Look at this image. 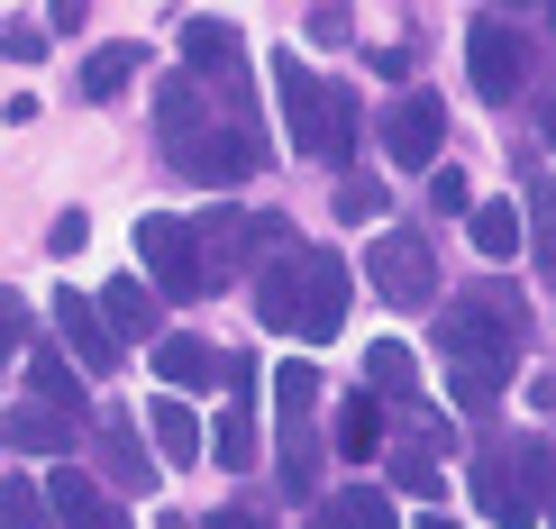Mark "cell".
Wrapping results in <instances>:
<instances>
[{
    "label": "cell",
    "instance_id": "1",
    "mask_svg": "<svg viewBox=\"0 0 556 529\" xmlns=\"http://www.w3.org/2000/svg\"><path fill=\"white\" fill-rule=\"evenodd\" d=\"M520 302H456L447 311V329H438V348H447V365H456V411H493L502 402V375H511V348H520Z\"/></svg>",
    "mask_w": 556,
    "mask_h": 529
},
{
    "label": "cell",
    "instance_id": "2",
    "mask_svg": "<svg viewBox=\"0 0 556 529\" xmlns=\"http://www.w3.org/2000/svg\"><path fill=\"white\" fill-rule=\"evenodd\" d=\"M274 91H283L292 147L311 155V165H346V147H356V101H346L338 83H319L301 55H274Z\"/></svg>",
    "mask_w": 556,
    "mask_h": 529
},
{
    "label": "cell",
    "instance_id": "3",
    "mask_svg": "<svg viewBox=\"0 0 556 529\" xmlns=\"http://www.w3.org/2000/svg\"><path fill=\"white\" fill-rule=\"evenodd\" d=\"M539 484H547V448H511L493 466H475V502L502 529H539Z\"/></svg>",
    "mask_w": 556,
    "mask_h": 529
},
{
    "label": "cell",
    "instance_id": "4",
    "mask_svg": "<svg viewBox=\"0 0 556 529\" xmlns=\"http://www.w3.org/2000/svg\"><path fill=\"white\" fill-rule=\"evenodd\" d=\"M137 256H147L155 292H174V302H192V292L211 284V265H201V238H192L174 211H147V219H137Z\"/></svg>",
    "mask_w": 556,
    "mask_h": 529
},
{
    "label": "cell",
    "instance_id": "5",
    "mask_svg": "<svg viewBox=\"0 0 556 529\" xmlns=\"http://www.w3.org/2000/svg\"><path fill=\"white\" fill-rule=\"evenodd\" d=\"M466 74L483 101H511V91L529 83V28H511V18H475L466 28Z\"/></svg>",
    "mask_w": 556,
    "mask_h": 529
},
{
    "label": "cell",
    "instance_id": "6",
    "mask_svg": "<svg viewBox=\"0 0 556 529\" xmlns=\"http://www.w3.org/2000/svg\"><path fill=\"white\" fill-rule=\"evenodd\" d=\"M375 292H383L392 311H420L429 292H438V256H429L420 228H392V238L375 247Z\"/></svg>",
    "mask_w": 556,
    "mask_h": 529
},
{
    "label": "cell",
    "instance_id": "7",
    "mask_svg": "<svg viewBox=\"0 0 556 529\" xmlns=\"http://www.w3.org/2000/svg\"><path fill=\"white\" fill-rule=\"evenodd\" d=\"M346 292H356V274L338 265V247H311V256H301V329L292 338H338V319H346Z\"/></svg>",
    "mask_w": 556,
    "mask_h": 529
},
{
    "label": "cell",
    "instance_id": "8",
    "mask_svg": "<svg viewBox=\"0 0 556 529\" xmlns=\"http://www.w3.org/2000/svg\"><path fill=\"white\" fill-rule=\"evenodd\" d=\"M383 147H392V165H402V174L438 165V147H447V110H438L429 91H402V101L383 110Z\"/></svg>",
    "mask_w": 556,
    "mask_h": 529
},
{
    "label": "cell",
    "instance_id": "9",
    "mask_svg": "<svg viewBox=\"0 0 556 529\" xmlns=\"http://www.w3.org/2000/svg\"><path fill=\"white\" fill-rule=\"evenodd\" d=\"M46 319H55L64 365H74V375H110V365H119V338L101 329V311H91L83 292H55V302H46Z\"/></svg>",
    "mask_w": 556,
    "mask_h": 529
},
{
    "label": "cell",
    "instance_id": "10",
    "mask_svg": "<svg viewBox=\"0 0 556 529\" xmlns=\"http://www.w3.org/2000/svg\"><path fill=\"white\" fill-rule=\"evenodd\" d=\"M182 74H219L228 91H247V37L228 28V18H192V28H182Z\"/></svg>",
    "mask_w": 556,
    "mask_h": 529
},
{
    "label": "cell",
    "instance_id": "11",
    "mask_svg": "<svg viewBox=\"0 0 556 529\" xmlns=\"http://www.w3.org/2000/svg\"><path fill=\"white\" fill-rule=\"evenodd\" d=\"M155 128H165V147H174V155H192L201 137H211V91H201L192 74H174L165 91H155Z\"/></svg>",
    "mask_w": 556,
    "mask_h": 529
},
{
    "label": "cell",
    "instance_id": "12",
    "mask_svg": "<svg viewBox=\"0 0 556 529\" xmlns=\"http://www.w3.org/2000/svg\"><path fill=\"white\" fill-rule=\"evenodd\" d=\"M182 165H192L201 182H247V174L265 165V137H256V128L238 119V128H219V137H201V147L182 155Z\"/></svg>",
    "mask_w": 556,
    "mask_h": 529
},
{
    "label": "cell",
    "instance_id": "13",
    "mask_svg": "<svg viewBox=\"0 0 556 529\" xmlns=\"http://www.w3.org/2000/svg\"><path fill=\"white\" fill-rule=\"evenodd\" d=\"M46 512H55V529H110L101 484H91V475H74V466H55V475H46Z\"/></svg>",
    "mask_w": 556,
    "mask_h": 529
},
{
    "label": "cell",
    "instance_id": "14",
    "mask_svg": "<svg viewBox=\"0 0 556 529\" xmlns=\"http://www.w3.org/2000/svg\"><path fill=\"white\" fill-rule=\"evenodd\" d=\"M466 238H475L483 265H511V256H520V201H475V211H466Z\"/></svg>",
    "mask_w": 556,
    "mask_h": 529
},
{
    "label": "cell",
    "instance_id": "15",
    "mask_svg": "<svg viewBox=\"0 0 556 529\" xmlns=\"http://www.w3.org/2000/svg\"><path fill=\"white\" fill-rule=\"evenodd\" d=\"M101 456H110V475H119V493H155V475H165L128 420H101Z\"/></svg>",
    "mask_w": 556,
    "mask_h": 529
},
{
    "label": "cell",
    "instance_id": "16",
    "mask_svg": "<svg viewBox=\"0 0 556 529\" xmlns=\"http://www.w3.org/2000/svg\"><path fill=\"white\" fill-rule=\"evenodd\" d=\"M28 393L55 411V420H74V411H83V375H74L55 348H28Z\"/></svg>",
    "mask_w": 556,
    "mask_h": 529
},
{
    "label": "cell",
    "instance_id": "17",
    "mask_svg": "<svg viewBox=\"0 0 556 529\" xmlns=\"http://www.w3.org/2000/svg\"><path fill=\"white\" fill-rule=\"evenodd\" d=\"M256 319H265V329H301V256H274V265H265Z\"/></svg>",
    "mask_w": 556,
    "mask_h": 529
},
{
    "label": "cell",
    "instance_id": "18",
    "mask_svg": "<svg viewBox=\"0 0 556 529\" xmlns=\"http://www.w3.org/2000/svg\"><path fill=\"white\" fill-rule=\"evenodd\" d=\"M0 439L28 448V456H64V448H74V420H55V411H10V420H0Z\"/></svg>",
    "mask_w": 556,
    "mask_h": 529
},
{
    "label": "cell",
    "instance_id": "19",
    "mask_svg": "<svg viewBox=\"0 0 556 529\" xmlns=\"http://www.w3.org/2000/svg\"><path fill=\"white\" fill-rule=\"evenodd\" d=\"M147 429H155V448H165L174 466H192V456H201V420H192V402H174V393H165V402L147 411Z\"/></svg>",
    "mask_w": 556,
    "mask_h": 529
},
{
    "label": "cell",
    "instance_id": "20",
    "mask_svg": "<svg viewBox=\"0 0 556 529\" xmlns=\"http://www.w3.org/2000/svg\"><path fill=\"white\" fill-rule=\"evenodd\" d=\"M91 311H101V329H119V338H155V302H147V284H110Z\"/></svg>",
    "mask_w": 556,
    "mask_h": 529
},
{
    "label": "cell",
    "instance_id": "21",
    "mask_svg": "<svg viewBox=\"0 0 556 529\" xmlns=\"http://www.w3.org/2000/svg\"><path fill=\"white\" fill-rule=\"evenodd\" d=\"M365 375H375V393H392V402L420 393V365H410L402 338H375V348H365Z\"/></svg>",
    "mask_w": 556,
    "mask_h": 529
},
{
    "label": "cell",
    "instance_id": "22",
    "mask_svg": "<svg viewBox=\"0 0 556 529\" xmlns=\"http://www.w3.org/2000/svg\"><path fill=\"white\" fill-rule=\"evenodd\" d=\"M201 448H211L219 466H256V420H247V402H238V411H219V420L201 429Z\"/></svg>",
    "mask_w": 556,
    "mask_h": 529
},
{
    "label": "cell",
    "instance_id": "23",
    "mask_svg": "<svg viewBox=\"0 0 556 529\" xmlns=\"http://www.w3.org/2000/svg\"><path fill=\"white\" fill-rule=\"evenodd\" d=\"M155 375H165V383H211L219 356L201 348V338H155Z\"/></svg>",
    "mask_w": 556,
    "mask_h": 529
},
{
    "label": "cell",
    "instance_id": "24",
    "mask_svg": "<svg viewBox=\"0 0 556 529\" xmlns=\"http://www.w3.org/2000/svg\"><path fill=\"white\" fill-rule=\"evenodd\" d=\"M137 64H147L137 46H101V55L83 64V101H110V91H128V83H137Z\"/></svg>",
    "mask_w": 556,
    "mask_h": 529
},
{
    "label": "cell",
    "instance_id": "25",
    "mask_svg": "<svg viewBox=\"0 0 556 529\" xmlns=\"http://www.w3.org/2000/svg\"><path fill=\"white\" fill-rule=\"evenodd\" d=\"M311 402H319V375L292 356L283 375H274V420H283V429H301V420H311Z\"/></svg>",
    "mask_w": 556,
    "mask_h": 529
},
{
    "label": "cell",
    "instance_id": "26",
    "mask_svg": "<svg viewBox=\"0 0 556 529\" xmlns=\"http://www.w3.org/2000/svg\"><path fill=\"white\" fill-rule=\"evenodd\" d=\"M375 439H383V411H375V393H356L338 411V448L346 456H375Z\"/></svg>",
    "mask_w": 556,
    "mask_h": 529
},
{
    "label": "cell",
    "instance_id": "27",
    "mask_svg": "<svg viewBox=\"0 0 556 529\" xmlns=\"http://www.w3.org/2000/svg\"><path fill=\"white\" fill-rule=\"evenodd\" d=\"M329 512H338V529H402V520H392V502H383V493H338Z\"/></svg>",
    "mask_w": 556,
    "mask_h": 529
},
{
    "label": "cell",
    "instance_id": "28",
    "mask_svg": "<svg viewBox=\"0 0 556 529\" xmlns=\"http://www.w3.org/2000/svg\"><path fill=\"white\" fill-rule=\"evenodd\" d=\"M0 529H55V512H46L37 484H10V493H0Z\"/></svg>",
    "mask_w": 556,
    "mask_h": 529
},
{
    "label": "cell",
    "instance_id": "29",
    "mask_svg": "<svg viewBox=\"0 0 556 529\" xmlns=\"http://www.w3.org/2000/svg\"><path fill=\"white\" fill-rule=\"evenodd\" d=\"M392 484H402L410 502H438V493H447V475H438L429 456H410V448H402V456H392Z\"/></svg>",
    "mask_w": 556,
    "mask_h": 529
},
{
    "label": "cell",
    "instance_id": "30",
    "mask_svg": "<svg viewBox=\"0 0 556 529\" xmlns=\"http://www.w3.org/2000/svg\"><path fill=\"white\" fill-rule=\"evenodd\" d=\"M283 484L292 493H319V448L301 439V429H283Z\"/></svg>",
    "mask_w": 556,
    "mask_h": 529
},
{
    "label": "cell",
    "instance_id": "31",
    "mask_svg": "<svg viewBox=\"0 0 556 529\" xmlns=\"http://www.w3.org/2000/svg\"><path fill=\"white\" fill-rule=\"evenodd\" d=\"M0 55H10V64H37V55H46V28H37V18H0Z\"/></svg>",
    "mask_w": 556,
    "mask_h": 529
},
{
    "label": "cell",
    "instance_id": "32",
    "mask_svg": "<svg viewBox=\"0 0 556 529\" xmlns=\"http://www.w3.org/2000/svg\"><path fill=\"white\" fill-rule=\"evenodd\" d=\"M338 219H383V182H338Z\"/></svg>",
    "mask_w": 556,
    "mask_h": 529
},
{
    "label": "cell",
    "instance_id": "33",
    "mask_svg": "<svg viewBox=\"0 0 556 529\" xmlns=\"http://www.w3.org/2000/svg\"><path fill=\"white\" fill-rule=\"evenodd\" d=\"M91 238V211H55V228H46V256H83Z\"/></svg>",
    "mask_w": 556,
    "mask_h": 529
},
{
    "label": "cell",
    "instance_id": "34",
    "mask_svg": "<svg viewBox=\"0 0 556 529\" xmlns=\"http://www.w3.org/2000/svg\"><path fill=\"white\" fill-rule=\"evenodd\" d=\"M429 201H438V211H475V192H466V174H429Z\"/></svg>",
    "mask_w": 556,
    "mask_h": 529
},
{
    "label": "cell",
    "instance_id": "35",
    "mask_svg": "<svg viewBox=\"0 0 556 529\" xmlns=\"http://www.w3.org/2000/svg\"><path fill=\"white\" fill-rule=\"evenodd\" d=\"M18 338H28V311H18V292H0V356H10Z\"/></svg>",
    "mask_w": 556,
    "mask_h": 529
},
{
    "label": "cell",
    "instance_id": "36",
    "mask_svg": "<svg viewBox=\"0 0 556 529\" xmlns=\"http://www.w3.org/2000/svg\"><path fill=\"white\" fill-rule=\"evenodd\" d=\"M301 28H311L319 46H338V37H346V10H311V18H301Z\"/></svg>",
    "mask_w": 556,
    "mask_h": 529
},
{
    "label": "cell",
    "instance_id": "37",
    "mask_svg": "<svg viewBox=\"0 0 556 529\" xmlns=\"http://www.w3.org/2000/svg\"><path fill=\"white\" fill-rule=\"evenodd\" d=\"M201 529H256V512H211Z\"/></svg>",
    "mask_w": 556,
    "mask_h": 529
},
{
    "label": "cell",
    "instance_id": "38",
    "mask_svg": "<svg viewBox=\"0 0 556 529\" xmlns=\"http://www.w3.org/2000/svg\"><path fill=\"white\" fill-rule=\"evenodd\" d=\"M311 529H338V512H329V502H319V512H311Z\"/></svg>",
    "mask_w": 556,
    "mask_h": 529
},
{
    "label": "cell",
    "instance_id": "39",
    "mask_svg": "<svg viewBox=\"0 0 556 529\" xmlns=\"http://www.w3.org/2000/svg\"><path fill=\"white\" fill-rule=\"evenodd\" d=\"M155 529H192V520H182V512H165V520H155Z\"/></svg>",
    "mask_w": 556,
    "mask_h": 529
},
{
    "label": "cell",
    "instance_id": "40",
    "mask_svg": "<svg viewBox=\"0 0 556 529\" xmlns=\"http://www.w3.org/2000/svg\"><path fill=\"white\" fill-rule=\"evenodd\" d=\"M420 529H456V520H420Z\"/></svg>",
    "mask_w": 556,
    "mask_h": 529
},
{
    "label": "cell",
    "instance_id": "41",
    "mask_svg": "<svg viewBox=\"0 0 556 529\" xmlns=\"http://www.w3.org/2000/svg\"><path fill=\"white\" fill-rule=\"evenodd\" d=\"M110 529H128V520H110Z\"/></svg>",
    "mask_w": 556,
    "mask_h": 529
}]
</instances>
